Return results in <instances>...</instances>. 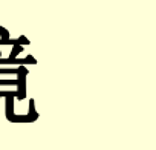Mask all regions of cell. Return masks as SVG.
Returning a JSON list of instances; mask_svg holds the SVG:
<instances>
[{
	"label": "cell",
	"instance_id": "1",
	"mask_svg": "<svg viewBox=\"0 0 156 150\" xmlns=\"http://www.w3.org/2000/svg\"><path fill=\"white\" fill-rule=\"evenodd\" d=\"M26 75H28V70L25 69V66H20V72H19V80H17V84H19V92H17V98L19 100H23L26 95H25V91H26Z\"/></svg>",
	"mask_w": 156,
	"mask_h": 150
},
{
	"label": "cell",
	"instance_id": "2",
	"mask_svg": "<svg viewBox=\"0 0 156 150\" xmlns=\"http://www.w3.org/2000/svg\"><path fill=\"white\" fill-rule=\"evenodd\" d=\"M22 51H23V46H20V45L14 46V48H12V51H11V54H9V60H14V58H17V55H19Z\"/></svg>",
	"mask_w": 156,
	"mask_h": 150
},
{
	"label": "cell",
	"instance_id": "3",
	"mask_svg": "<svg viewBox=\"0 0 156 150\" xmlns=\"http://www.w3.org/2000/svg\"><path fill=\"white\" fill-rule=\"evenodd\" d=\"M19 72H20V67H9V69L0 67V73H14V75H19Z\"/></svg>",
	"mask_w": 156,
	"mask_h": 150
},
{
	"label": "cell",
	"instance_id": "4",
	"mask_svg": "<svg viewBox=\"0 0 156 150\" xmlns=\"http://www.w3.org/2000/svg\"><path fill=\"white\" fill-rule=\"evenodd\" d=\"M0 37H2V40H9V32L2 25H0Z\"/></svg>",
	"mask_w": 156,
	"mask_h": 150
},
{
	"label": "cell",
	"instance_id": "5",
	"mask_svg": "<svg viewBox=\"0 0 156 150\" xmlns=\"http://www.w3.org/2000/svg\"><path fill=\"white\" fill-rule=\"evenodd\" d=\"M17 43H19L20 46H28V45H29L31 41H29V40H28V38H26L25 35H20V37L17 38Z\"/></svg>",
	"mask_w": 156,
	"mask_h": 150
},
{
	"label": "cell",
	"instance_id": "6",
	"mask_svg": "<svg viewBox=\"0 0 156 150\" xmlns=\"http://www.w3.org/2000/svg\"><path fill=\"white\" fill-rule=\"evenodd\" d=\"M29 110H31V113H32V118H35L37 115H35V112H34V101H29Z\"/></svg>",
	"mask_w": 156,
	"mask_h": 150
}]
</instances>
